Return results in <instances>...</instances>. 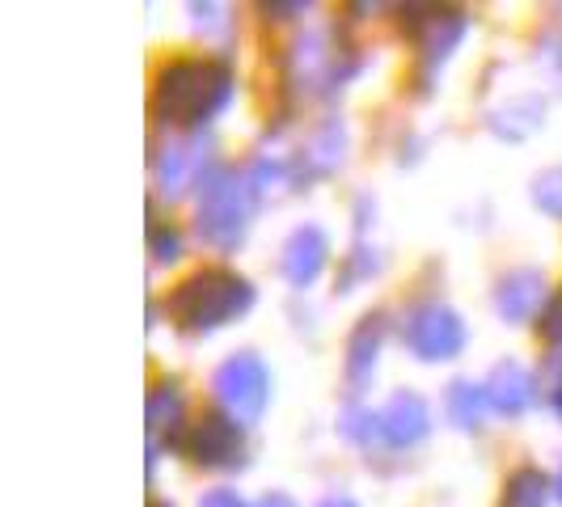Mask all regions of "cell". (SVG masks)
Masks as SVG:
<instances>
[{
	"instance_id": "cell-1",
	"label": "cell",
	"mask_w": 562,
	"mask_h": 507,
	"mask_svg": "<svg viewBox=\"0 0 562 507\" xmlns=\"http://www.w3.org/2000/svg\"><path fill=\"white\" fill-rule=\"evenodd\" d=\"M233 102V72L221 59H169L153 84V111L173 127H199Z\"/></svg>"
},
{
	"instance_id": "cell-2",
	"label": "cell",
	"mask_w": 562,
	"mask_h": 507,
	"mask_svg": "<svg viewBox=\"0 0 562 507\" xmlns=\"http://www.w3.org/2000/svg\"><path fill=\"white\" fill-rule=\"evenodd\" d=\"M254 305V288L250 280H241L237 271H225V267H207V271H195L169 292V317L191 330V335H207L216 326H228L237 322L241 313Z\"/></svg>"
},
{
	"instance_id": "cell-3",
	"label": "cell",
	"mask_w": 562,
	"mask_h": 507,
	"mask_svg": "<svg viewBox=\"0 0 562 507\" xmlns=\"http://www.w3.org/2000/svg\"><path fill=\"white\" fill-rule=\"evenodd\" d=\"M254 195L258 187L250 173H212L199 199V237L216 250H233L250 228Z\"/></svg>"
},
{
	"instance_id": "cell-4",
	"label": "cell",
	"mask_w": 562,
	"mask_h": 507,
	"mask_svg": "<svg viewBox=\"0 0 562 507\" xmlns=\"http://www.w3.org/2000/svg\"><path fill=\"white\" fill-rule=\"evenodd\" d=\"M212 390H216L221 406L228 410V419L254 422L262 410H267V397H271V372H267V364H262L254 351H241V356H228L225 364L216 368Z\"/></svg>"
},
{
	"instance_id": "cell-5",
	"label": "cell",
	"mask_w": 562,
	"mask_h": 507,
	"mask_svg": "<svg viewBox=\"0 0 562 507\" xmlns=\"http://www.w3.org/2000/svg\"><path fill=\"white\" fill-rule=\"evenodd\" d=\"M402 338L419 360H452L465 347V322L449 305H419L406 313Z\"/></svg>"
},
{
	"instance_id": "cell-6",
	"label": "cell",
	"mask_w": 562,
	"mask_h": 507,
	"mask_svg": "<svg viewBox=\"0 0 562 507\" xmlns=\"http://www.w3.org/2000/svg\"><path fill=\"white\" fill-rule=\"evenodd\" d=\"M187 452L203 470H237L246 461V431L228 415H203L187 436Z\"/></svg>"
},
{
	"instance_id": "cell-7",
	"label": "cell",
	"mask_w": 562,
	"mask_h": 507,
	"mask_svg": "<svg viewBox=\"0 0 562 507\" xmlns=\"http://www.w3.org/2000/svg\"><path fill=\"white\" fill-rule=\"evenodd\" d=\"M326 258H330V241H326V233L322 228H296L288 241H283V254H280V271L283 280L292 283V288H305L313 283L322 271H326Z\"/></svg>"
},
{
	"instance_id": "cell-8",
	"label": "cell",
	"mask_w": 562,
	"mask_h": 507,
	"mask_svg": "<svg viewBox=\"0 0 562 507\" xmlns=\"http://www.w3.org/2000/svg\"><path fill=\"white\" fill-rule=\"evenodd\" d=\"M376 419H381V440L394 449H411L431 431V410L419 394H394L376 410Z\"/></svg>"
},
{
	"instance_id": "cell-9",
	"label": "cell",
	"mask_w": 562,
	"mask_h": 507,
	"mask_svg": "<svg viewBox=\"0 0 562 507\" xmlns=\"http://www.w3.org/2000/svg\"><path fill=\"white\" fill-rule=\"evenodd\" d=\"M546 301V275L541 271H512L499 280V292H495V309L507 322H529Z\"/></svg>"
},
{
	"instance_id": "cell-10",
	"label": "cell",
	"mask_w": 562,
	"mask_h": 507,
	"mask_svg": "<svg viewBox=\"0 0 562 507\" xmlns=\"http://www.w3.org/2000/svg\"><path fill=\"white\" fill-rule=\"evenodd\" d=\"M533 372L525 364H516V360H507L491 372V381H486V397H491V406L495 410H504V415H520V410H529L533 406Z\"/></svg>"
},
{
	"instance_id": "cell-11",
	"label": "cell",
	"mask_w": 562,
	"mask_h": 507,
	"mask_svg": "<svg viewBox=\"0 0 562 507\" xmlns=\"http://www.w3.org/2000/svg\"><path fill=\"white\" fill-rule=\"evenodd\" d=\"M381 338H385V317H364L356 326V335L347 342V376L351 385H364L376 368V356H381Z\"/></svg>"
},
{
	"instance_id": "cell-12",
	"label": "cell",
	"mask_w": 562,
	"mask_h": 507,
	"mask_svg": "<svg viewBox=\"0 0 562 507\" xmlns=\"http://www.w3.org/2000/svg\"><path fill=\"white\" fill-rule=\"evenodd\" d=\"M461 38H465V18L461 13H431L419 30V52L427 64H440L457 52Z\"/></svg>"
},
{
	"instance_id": "cell-13",
	"label": "cell",
	"mask_w": 562,
	"mask_h": 507,
	"mask_svg": "<svg viewBox=\"0 0 562 507\" xmlns=\"http://www.w3.org/2000/svg\"><path fill=\"white\" fill-rule=\"evenodd\" d=\"M187 419V397L178 385H157L148 394V436H153V449L161 444V436H178V427Z\"/></svg>"
},
{
	"instance_id": "cell-14",
	"label": "cell",
	"mask_w": 562,
	"mask_h": 507,
	"mask_svg": "<svg viewBox=\"0 0 562 507\" xmlns=\"http://www.w3.org/2000/svg\"><path fill=\"white\" fill-rule=\"evenodd\" d=\"M491 406V397H486V385H474V381H452L449 385V397H445V410H449V419L457 427H479L482 422V410Z\"/></svg>"
},
{
	"instance_id": "cell-15",
	"label": "cell",
	"mask_w": 562,
	"mask_h": 507,
	"mask_svg": "<svg viewBox=\"0 0 562 507\" xmlns=\"http://www.w3.org/2000/svg\"><path fill=\"white\" fill-rule=\"evenodd\" d=\"M546 504H550V482H546V474L533 470V465L516 470V474L504 482L499 507H546Z\"/></svg>"
},
{
	"instance_id": "cell-16",
	"label": "cell",
	"mask_w": 562,
	"mask_h": 507,
	"mask_svg": "<svg viewBox=\"0 0 562 507\" xmlns=\"http://www.w3.org/2000/svg\"><path fill=\"white\" fill-rule=\"evenodd\" d=\"M191 169H199V144H178V148H169V157L161 161V182H166V191H182V182H187Z\"/></svg>"
},
{
	"instance_id": "cell-17",
	"label": "cell",
	"mask_w": 562,
	"mask_h": 507,
	"mask_svg": "<svg viewBox=\"0 0 562 507\" xmlns=\"http://www.w3.org/2000/svg\"><path fill=\"white\" fill-rule=\"evenodd\" d=\"M533 203L546 212V216H554L562 221V166L546 169V173H537L533 182Z\"/></svg>"
},
{
	"instance_id": "cell-18",
	"label": "cell",
	"mask_w": 562,
	"mask_h": 507,
	"mask_svg": "<svg viewBox=\"0 0 562 507\" xmlns=\"http://www.w3.org/2000/svg\"><path fill=\"white\" fill-rule=\"evenodd\" d=\"M342 436H351V440H360V444L381 440V419H376L372 410H347V415H342Z\"/></svg>"
},
{
	"instance_id": "cell-19",
	"label": "cell",
	"mask_w": 562,
	"mask_h": 507,
	"mask_svg": "<svg viewBox=\"0 0 562 507\" xmlns=\"http://www.w3.org/2000/svg\"><path fill=\"white\" fill-rule=\"evenodd\" d=\"M148 250L157 262H173L178 254H182V237H178V228H166V225H153V237H148Z\"/></svg>"
},
{
	"instance_id": "cell-20",
	"label": "cell",
	"mask_w": 562,
	"mask_h": 507,
	"mask_svg": "<svg viewBox=\"0 0 562 507\" xmlns=\"http://www.w3.org/2000/svg\"><path fill=\"white\" fill-rule=\"evenodd\" d=\"M537 330H541V338L546 342H554V347H562V292L541 309V322H537Z\"/></svg>"
},
{
	"instance_id": "cell-21",
	"label": "cell",
	"mask_w": 562,
	"mask_h": 507,
	"mask_svg": "<svg viewBox=\"0 0 562 507\" xmlns=\"http://www.w3.org/2000/svg\"><path fill=\"white\" fill-rule=\"evenodd\" d=\"M199 507H246V504H241L237 491H225V486H221V491H207V495L199 499Z\"/></svg>"
},
{
	"instance_id": "cell-22",
	"label": "cell",
	"mask_w": 562,
	"mask_h": 507,
	"mask_svg": "<svg viewBox=\"0 0 562 507\" xmlns=\"http://www.w3.org/2000/svg\"><path fill=\"white\" fill-rule=\"evenodd\" d=\"M254 507H296V504H292L288 495H267V499H258Z\"/></svg>"
},
{
	"instance_id": "cell-23",
	"label": "cell",
	"mask_w": 562,
	"mask_h": 507,
	"mask_svg": "<svg viewBox=\"0 0 562 507\" xmlns=\"http://www.w3.org/2000/svg\"><path fill=\"white\" fill-rule=\"evenodd\" d=\"M317 507H360L356 499H347V495H330V499H322Z\"/></svg>"
},
{
	"instance_id": "cell-24",
	"label": "cell",
	"mask_w": 562,
	"mask_h": 507,
	"mask_svg": "<svg viewBox=\"0 0 562 507\" xmlns=\"http://www.w3.org/2000/svg\"><path fill=\"white\" fill-rule=\"evenodd\" d=\"M554 406H559V415H562V381H559V390H554Z\"/></svg>"
},
{
	"instance_id": "cell-25",
	"label": "cell",
	"mask_w": 562,
	"mask_h": 507,
	"mask_svg": "<svg viewBox=\"0 0 562 507\" xmlns=\"http://www.w3.org/2000/svg\"><path fill=\"white\" fill-rule=\"evenodd\" d=\"M559 499H562V474H559Z\"/></svg>"
},
{
	"instance_id": "cell-26",
	"label": "cell",
	"mask_w": 562,
	"mask_h": 507,
	"mask_svg": "<svg viewBox=\"0 0 562 507\" xmlns=\"http://www.w3.org/2000/svg\"><path fill=\"white\" fill-rule=\"evenodd\" d=\"M153 507H166V504H153Z\"/></svg>"
}]
</instances>
